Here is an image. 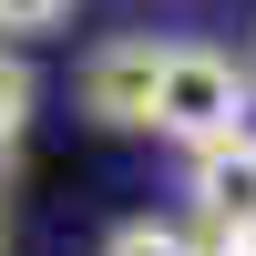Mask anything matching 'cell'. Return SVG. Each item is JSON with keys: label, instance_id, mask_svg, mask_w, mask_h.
<instances>
[{"label": "cell", "instance_id": "obj_7", "mask_svg": "<svg viewBox=\"0 0 256 256\" xmlns=\"http://www.w3.org/2000/svg\"><path fill=\"white\" fill-rule=\"evenodd\" d=\"M205 256H256V236H216V246H205Z\"/></svg>", "mask_w": 256, "mask_h": 256}, {"label": "cell", "instance_id": "obj_4", "mask_svg": "<svg viewBox=\"0 0 256 256\" xmlns=\"http://www.w3.org/2000/svg\"><path fill=\"white\" fill-rule=\"evenodd\" d=\"M102 256H205V246L184 236V226H154V216H134L113 246H102Z\"/></svg>", "mask_w": 256, "mask_h": 256}, {"label": "cell", "instance_id": "obj_2", "mask_svg": "<svg viewBox=\"0 0 256 256\" xmlns=\"http://www.w3.org/2000/svg\"><path fill=\"white\" fill-rule=\"evenodd\" d=\"M184 195H195V216L216 236H256V123L205 144V154H184Z\"/></svg>", "mask_w": 256, "mask_h": 256}, {"label": "cell", "instance_id": "obj_6", "mask_svg": "<svg viewBox=\"0 0 256 256\" xmlns=\"http://www.w3.org/2000/svg\"><path fill=\"white\" fill-rule=\"evenodd\" d=\"M72 0H0V41H31V31H62Z\"/></svg>", "mask_w": 256, "mask_h": 256}, {"label": "cell", "instance_id": "obj_5", "mask_svg": "<svg viewBox=\"0 0 256 256\" xmlns=\"http://www.w3.org/2000/svg\"><path fill=\"white\" fill-rule=\"evenodd\" d=\"M20 123H31V72H20V52L0 41V154L20 144Z\"/></svg>", "mask_w": 256, "mask_h": 256}, {"label": "cell", "instance_id": "obj_1", "mask_svg": "<svg viewBox=\"0 0 256 256\" xmlns=\"http://www.w3.org/2000/svg\"><path fill=\"white\" fill-rule=\"evenodd\" d=\"M246 113H256V72H246L236 52H216V41H164L154 92H144V134L205 154V144L246 134Z\"/></svg>", "mask_w": 256, "mask_h": 256}, {"label": "cell", "instance_id": "obj_8", "mask_svg": "<svg viewBox=\"0 0 256 256\" xmlns=\"http://www.w3.org/2000/svg\"><path fill=\"white\" fill-rule=\"evenodd\" d=\"M0 256H10V226H0Z\"/></svg>", "mask_w": 256, "mask_h": 256}, {"label": "cell", "instance_id": "obj_3", "mask_svg": "<svg viewBox=\"0 0 256 256\" xmlns=\"http://www.w3.org/2000/svg\"><path fill=\"white\" fill-rule=\"evenodd\" d=\"M154 62H164V41H154V31H123V41H102V52L82 62V113H92V123H113V134H144V92H154Z\"/></svg>", "mask_w": 256, "mask_h": 256}]
</instances>
